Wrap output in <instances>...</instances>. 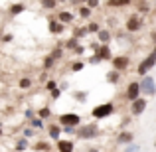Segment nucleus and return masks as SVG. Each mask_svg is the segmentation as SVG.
Segmentation results:
<instances>
[{
  "label": "nucleus",
  "mask_w": 156,
  "mask_h": 152,
  "mask_svg": "<svg viewBox=\"0 0 156 152\" xmlns=\"http://www.w3.org/2000/svg\"><path fill=\"white\" fill-rule=\"evenodd\" d=\"M59 20H61V22H69V20H71V14H69V12H61Z\"/></svg>",
  "instance_id": "obj_12"
},
{
  "label": "nucleus",
  "mask_w": 156,
  "mask_h": 152,
  "mask_svg": "<svg viewBox=\"0 0 156 152\" xmlns=\"http://www.w3.org/2000/svg\"><path fill=\"white\" fill-rule=\"evenodd\" d=\"M50 28H51V32H53V34H61V24L51 22V24H50Z\"/></svg>",
  "instance_id": "obj_10"
},
{
  "label": "nucleus",
  "mask_w": 156,
  "mask_h": 152,
  "mask_svg": "<svg viewBox=\"0 0 156 152\" xmlns=\"http://www.w3.org/2000/svg\"><path fill=\"white\" fill-rule=\"evenodd\" d=\"M144 107H146L144 99H136V101L133 103V113H134V115H140L142 111H144Z\"/></svg>",
  "instance_id": "obj_6"
},
{
  "label": "nucleus",
  "mask_w": 156,
  "mask_h": 152,
  "mask_svg": "<svg viewBox=\"0 0 156 152\" xmlns=\"http://www.w3.org/2000/svg\"><path fill=\"white\" fill-rule=\"evenodd\" d=\"M126 28H129L130 32L138 30V20H136V18H130V20H129V24H126Z\"/></svg>",
  "instance_id": "obj_9"
},
{
  "label": "nucleus",
  "mask_w": 156,
  "mask_h": 152,
  "mask_svg": "<svg viewBox=\"0 0 156 152\" xmlns=\"http://www.w3.org/2000/svg\"><path fill=\"white\" fill-rule=\"evenodd\" d=\"M57 146H59V152H71L73 150V144L69 140H59V144H57Z\"/></svg>",
  "instance_id": "obj_7"
},
{
  "label": "nucleus",
  "mask_w": 156,
  "mask_h": 152,
  "mask_svg": "<svg viewBox=\"0 0 156 152\" xmlns=\"http://www.w3.org/2000/svg\"><path fill=\"white\" fill-rule=\"evenodd\" d=\"M126 152H138V148H136V146H130V148L126 150Z\"/></svg>",
  "instance_id": "obj_23"
},
{
  "label": "nucleus",
  "mask_w": 156,
  "mask_h": 152,
  "mask_svg": "<svg viewBox=\"0 0 156 152\" xmlns=\"http://www.w3.org/2000/svg\"><path fill=\"white\" fill-rule=\"evenodd\" d=\"M89 152H97V150H89Z\"/></svg>",
  "instance_id": "obj_24"
},
{
  "label": "nucleus",
  "mask_w": 156,
  "mask_h": 152,
  "mask_svg": "<svg viewBox=\"0 0 156 152\" xmlns=\"http://www.w3.org/2000/svg\"><path fill=\"white\" fill-rule=\"evenodd\" d=\"M20 85H22V87H30V79H22Z\"/></svg>",
  "instance_id": "obj_18"
},
{
  "label": "nucleus",
  "mask_w": 156,
  "mask_h": 152,
  "mask_svg": "<svg viewBox=\"0 0 156 152\" xmlns=\"http://www.w3.org/2000/svg\"><path fill=\"white\" fill-rule=\"evenodd\" d=\"M109 55H111L109 48H103V50H101V57H105V59H107V57H109Z\"/></svg>",
  "instance_id": "obj_16"
},
{
  "label": "nucleus",
  "mask_w": 156,
  "mask_h": 152,
  "mask_svg": "<svg viewBox=\"0 0 156 152\" xmlns=\"http://www.w3.org/2000/svg\"><path fill=\"white\" fill-rule=\"evenodd\" d=\"M50 134H51V136H53V138H57V136H59V129H57V126H51V130H50Z\"/></svg>",
  "instance_id": "obj_15"
},
{
  "label": "nucleus",
  "mask_w": 156,
  "mask_h": 152,
  "mask_svg": "<svg viewBox=\"0 0 156 152\" xmlns=\"http://www.w3.org/2000/svg\"><path fill=\"white\" fill-rule=\"evenodd\" d=\"M138 91H140V85H138V83H130L126 97H129V99H133V101H136L138 99Z\"/></svg>",
  "instance_id": "obj_5"
},
{
  "label": "nucleus",
  "mask_w": 156,
  "mask_h": 152,
  "mask_svg": "<svg viewBox=\"0 0 156 152\" xmlns=\"http://www.w3.org/2000/svg\"><path fill=\"white\" fill-rule=\"evenodd\" d=\"M138 85H140V91H144L146 95H154V93H156V85H154L152 77H144Z\"/></svg>",
  "instance_id": "obj_1"
},
{
  "label": "nucleus",
  "mask_w": 156,
  "mask_h": 152,
  "mask_svg": "<svg viewBox=\"0 0 156 152\" xmlns=\"http://www.w3.org/2000/svg\"><path fill=\"white\" fill-rule=\"evenodd\" d=\"M89 14H91V12H89V10H87V8H83V10H81V16H85V18H87V16H89Z\"/></svg>",
  "instance_id": "obj_19"
},
{
  "label": "nucleus",
  "mask_w": 156,
  "mask_h": 152,
  "mask_svg": "<svg viewBox=\"0 0 156 152\" xmlns=\"http://www.w3.org/2000/svg\"><path fill=\"white\" fill-rule=\"evenodd\" d=\"M40 115H42V117H48V115H50V111H48V109H42V111H40Z\"/></svg>",
  "instance_id": "obj_20"
},
{
  "label": "nucleus",
  "mask_w": 156,
  "mask_h": 152,
  "mask_svg": "<svg viewBox=\"0 0 156 152\" xmlns=\"http://www.w3.org/2000/svg\"><path fill=\"white\" fill-rule=\"evenodd\" d=\"M59 122L61 125H67V126H73V125H79V117L77 115H61Z\"/></svg>",
  "instance_id": "obj_4"
},
{
  "label": "nucleus",
  "mask_w": 156,
  "mask_h": 152,
  "mask_svg": "<svg viewBox=\"0 0 156 152\" xmlns=\"http://www.w3.org/2000/svg\"><path fill=\"white\" fill-rule=\"evenodd\" d=\"M111 113H113V105H111V103H105V105H99V107L93 109V117L95 118H103Z\"/></svg>",
  "instance_id": "obj_2"
},
{
  "label": "nucleus",
  "mask_w": 156,
  "mask_h": 152,
  "mask_svg": "<svg viewBox=\"0 0 156 152\" xmlns=\"http://www.w3.org/2000/svg\"><path fill=\"white\" fill-rule=\"evenodd\" d=\"M126 65H129V59H126V57H117V59H115V67L117 69H125Z\"/></svg>",
  "instance_id": "obj_8"
},
{
  "label": "nucleus",
  "mask_w": 156,
  "mask_h": 152,
  "mask_svg": "<svg viewBox=\"0 0 156 152\" xmlns=\"http://www.w3.org/2000/svg\"><path fill=\"white\" fill-rule=\"evenodd\" d=\"M99 36H101V40H109V34H107V32H101Z\"/></svg>",
  "instance_id": "obj_21"
},
{
  "label": "nucleus",
  "mask_w": 156,
  "mask_h": 152,
  "mask_svg": "<svg viewBox=\"0 0 156 152\" xmlns=\"http://www.w3.org/2000/svg\"><path fill=\"white\" fill-rule=\"evenodd\" d=\"M130 138H133V134H129V133H122L121 136H119V140H121V142H130Z\"/></svg>",
  "instance_id": "obj_11"
},
{
  "label": "nucleus",
  "mask_w": 156,
  "mask_h": 152,
  "mask_svg": "<svg viewBox=\"0 0 156 152\" xmlns=\"http://www.w3.org/2000/svg\"><path fill=\"white\" fill-rule=\"evenodd\" d=\"M117 79H119L117 73H111V75H109V81H111V83H117Z\"/></svg>",
  "instance_id": "obj_17"
},
{
  "label": "nucleus",
  "mask_w": 156,
  "mask_h": 152,
  "mask_svg": "<svg viewBox=\"0 0 156 152\" xmlns=\"http://www.w3.org/2000/svg\"><path fill=\"white\" fill-rule=\"evenodd\" d=\"M22 10H24V6H22V4H16V6L12 8L10 12H12V14H18V12H22Z\"/></svg>",
  "instance_id": "obj_14"
},
{
  "label": "nucleus",
  "mask_w": 156,
  "mask_h": 152,
  "mask_svg": "<svg viewBox=\"0 0 156 152\" xmlns=\"http://www.w3.org/2000/svg\"><path fill=\"white\" fill-rule=\"evenodd\" d=\"M154 63H156V53H152V55H148V57H146V59L142 61L140 65H138V73H142V75H144V73L148 71V69L152 67Z\"/></svg>",
  "instance_id": "obj_3"
},
{
  "label": "nucleus",
  "mask_w": 156,
  "mask_h": 152,
  "mask_svg": "<svg viewBox=\"0 0 156 152\" xmlns=\"http://www.w3.org/2000/svg\"><path fill=\"white\" fill-rule=\"evenodd\" d=\"M93 133H95V129H83V130H81V136H89V134H93Z\"/></svg>",
  "instance_id": "obj_13"
},
{
  "label": "nucleus",
  "mask_w": 156,
  "mask_h": 152,
  "mask_svg": "<svg viewBox=\"0 0 156 152\" xmlns=\"http://www.w3.org/2000/svg\"><path fill=\"white\" fill-rule=\"evenodd\" d=\"M89 30H91V32H97L99 28H97V24H91V26H89Z\"/></svg>",
  "instance_id": "obj_22"
}]
</instances>
